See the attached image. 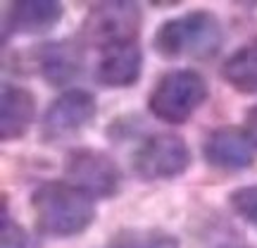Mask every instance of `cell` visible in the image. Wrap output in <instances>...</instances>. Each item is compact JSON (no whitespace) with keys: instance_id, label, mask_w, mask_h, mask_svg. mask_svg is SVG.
Listing matches in <instances>:
<instances>
[{"instance_id":"cell-5","label":"cell","mask_w":257,"mask_h":248,"mask_svg":"<svg viewBox=\"0 0 257 248\" xmlns=\"http://www.w3.org/2000/svg\"><path fill=\"white\" fill-rule=\"evenodd\" d=\"M64 175L91 198H112L121 189V170L107 153L95 148H74L64 157Z\"/></svg>"},{"instance_id":"cell-3","label":"cell","mask_w":257,"mask_h":248,"mask_svg":"<svg viewBox=\"0 0 257 248\" xmlns=\"http://www.w3.org/2000/svg\"><path fill=\"white\" fill-rule=\"evenodd\" d=\"M207 98V84L195 69H172L160 76L148 98V110L165 124H184Z\"/></svg>"},{"instance_id":"cell-4","label":"cell","mask_w":257,"mask_h":248,"mask_svg":"<svg viewBox=\"0 0 257 248\" xmlns=\"http://www.w3.org/2000/svg\"><path fill=\"white\" fill-rule=\"evenodd\" d=\"M141 19V8L134 3H100L88 10L81 27V38L86 46L100 50L121 43H136Z\"/></svg>"},{"instance_id":"cell-1","label":"cell","mask_w":257,"mask_h":248,"mask_svg":"<svg viewBox=\"0 0 257 248\" xmlns=\"http://www.w3.org/2000/svg\"><path fill=\"white\" fill-rule=\"evenodd\" d=\"M36 229L50 239H72L95 220V203L86 191L69 182H43L31 193Z\"/></svg>"},{"instance_id":"cell-7","label":"cell","mask_w":257,"mask_h":248,"mask_svg":"<svg viewBox=\"0 0 257 248\" xmlns=\"http://www.w3.org/2000/svg\"><path fill=\"white\" fill-rule=\"evenodd\" d=\"M95 112H98V105H95L93 93L83 91V89H69V91L60 93L46 110L41 136L43 141L69 138L76 131H81L88 122H93Z\"/></svg>"},{"instance_id":"cell-15","label":"cell","mask_w":257,"mask_h":248,"mask_svg":"<svg viewBox=\"0 0 257 248\" xmlns=\"http://www.w3.org/2000/svg\"><path fill=\"white\" fill-rule=\"evenodd\" d=\"M229 203L240 220H245L250 227L257 229V184L233 189L229 193Z\"/></svg>"},{"instance_id":"cell-12","label":"cell","mask_w":257,"mask_h":248,"mask_svg":"<svg viewBox=\"0 0 257 248\" xmlns=\"http://www.w3.org/2000/svg\"><path fill=\"white\" fill-rule=\"evenodd\" d=\"M36 115V98L24 86L5 84L0 96V138L17 141L29 131Z\"/></svg>"},{"instance_id":"cell-10","label":"cell","mask_w":257,"mask_h":248,"mask_svg":"<svg viewBox=\"0 0 257 248\" xmlns=\"http://www.w3.org/2000/svg\"><path fill=\"white\" fill-rule=\"evenodd\" d=\"M36 64L41 76L50 86H69L81 74V48L69 41H53L36 48Z\"/></svg>"},{"instance_id":"cell-9","label":"cell","mask_w":257,"mask_h":248,"mask_svg":"<svg viewBox=\"0 0 257 248\" xmlns=\"http://www.w3.org/2000/svg\"><path fill=\"white\" fill-rule=\"evenodd\" d=\"M143 67V50L136 43H121V46L102 50L98 67H95V81L107 89H128L138 81Z\"/></svg>"},{"instance_id":"cell-14","label":"cell","mask_w":257,"mask_h":248,"mask_svg":"<svg viewBox=\"0 0 257 248\" xmlns=\"http://www.w3.org/2000/svg\"><path fill=\"white\" fill-rule=\"evenodd\" d=\"M112 248H181V243L165 229H121L112 236Z\"/></svg>"},{"instance_id":"cell-6","label":"cell","mask_w":257,"mask_h":248,"mask_svg":"<svg viewBox=\"0 0 257 248\" xmlns=\"http://www.w3.org/2000/svg\"><path fill=\"white\" fill-rule=\"evenodd\" d=\"M191 165V150L176 134H153L148 136L131 157V167L146 182H162L184 175Z\"/></svg>"},{"instance_id":"cell-17","label":"cell","mask_w":257,"mask_h":248,"mask_svg":"<svg viewBox=\"0 0 257 248\" xmlns=\"http://www.w3.org/2000/svg\"><path fill=\"white\" fill-rule=\"evenodd\" d=\"M243 131L250 138L252 148H257V105L245 112V122H243Z\"/></svg>"},{"instance_id":"cell-11","label":"cell","mask_w":257,"mask_h":248,"mask_svg":"<svg viewBox=\"0 0 257 248\" xmlns=\"http://www.w3.org/2000/svg\"><path fill=\"white\" fill-rule=\"evenodd\" d=\"M64 8L55 0H19L12 3L5 22V36L17 34H43L57 27Z\"/></svg>"},{"instance_id":"cell-13","label":"cell","mask_w":257,"mask_h":248,"mask_svg":"<svg viewBox=\"0 0 257 248\" xmlns=\"http://www.w3.org/2000/svg\"><path fill=\"white\" fill-rule=\"evenodd\" d=\"M224 81L240 93H257V38L238 48L221 67Z\"/></svg>"},{"instance_id":"cell-18","label":"cell","mask_w":257,"mask_h":248,"mask_svg":"<svg viewBox=\"0 0 257 248\" xmlns=\"http://www.w3.org/2000/svg\"><path fill=\"white\" fill-rule=\"evenodd\" d=\"M219 248H243V246H219Z\"/></svg>"},{"instance_id":"cell-8","label":"cell","mask_w":257,"mask_h":248,"mask_svg":"<svg viewBox=\"0 0 257 248\" xmlns=\"http://www.w3.org/2000/svg\"><path fill=\"white\" fill-rule=\"evenodd\" d=\"M202 155L207 165L217 170H245L252 165V143L238 127L214 129L202 143Z\"/></svg>"},{"instance_id":"cell-16","label":"cell","mask_w":257,"mask_h":248,"mask_svg":"<svg viewBox=\"0 0 257 248\" xmlns=\"http://www.w3.org/2000/svg\"><path fill=\"white\" fill-rule=\"evenodd\" d=\"M0 246L3 248H34L31 236L27 234V229L19 227L17 222L8 215L5 203H3V231H0Z\"/></svg>"},{"instance_id":"cell-2","label":"cell","mask_w":257,"mask_h":248,"mask_svg":"<svg viewBox=\"0 0 257 248\" xmlns=\"http://www.w3.org/2000/svg\"><path fill=\"white\" fill-rule=\"evenodd\" d=\"M221 22L207 10H193L181 17L167 19L153 36L157 55L176 57H212L221 48Z\"/></svg>"}]
</instances>
